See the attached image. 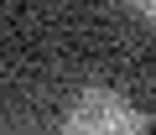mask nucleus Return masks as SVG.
Here are the masks:
<instances>
[{"label":"nucleus","instance_id":"nucleus-1","mask_svg":"<svg viewBox=\"0 0 156 135\" xmlns=\"http://www.w3.org/2000/svg\"><path fill=\"white\" fill-rule=\"evenodd\" d=\"M62 135H146V119L125 94L83 88L62 114Z\"/></svg>","mask_w":156,"mask_h":135},{"label":"nucleus","instance_id":"nucleus-2","mask_svg":"<svg viewBox=\"0 0 156 135\" xmlns=\"http://www.w3.org/2000/svg\"><path fill=\"white\" fill-rule=\"evenodd\" d=\"M135 5H140V11L151 16V21H156V0H135Z\"/></svg>","mask_w":156,"mask_h":135}]
</instances>
